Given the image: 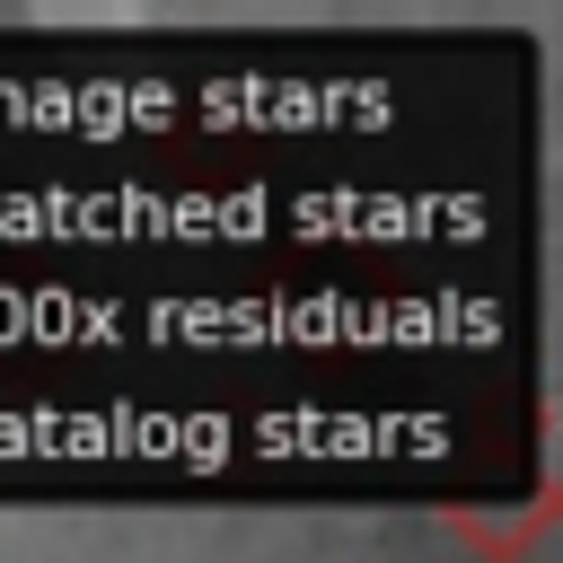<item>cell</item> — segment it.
<instances>
[{
  "label": "cell",
  "mask_w": 563,
  "mask_h": 563,
  "mask_svg": "<svg viewBox=\"0 0 563 563\" xmlns=\"http://www.w3.org/2000/svg\"><path fill=\"white\" fill-rule=\"evenodd\" d=\"M440 537H457L475 563H537L554 537V493H528L519 510H440Z\"/></svg>",
  "instance_id": "1"
}]
</instances>
